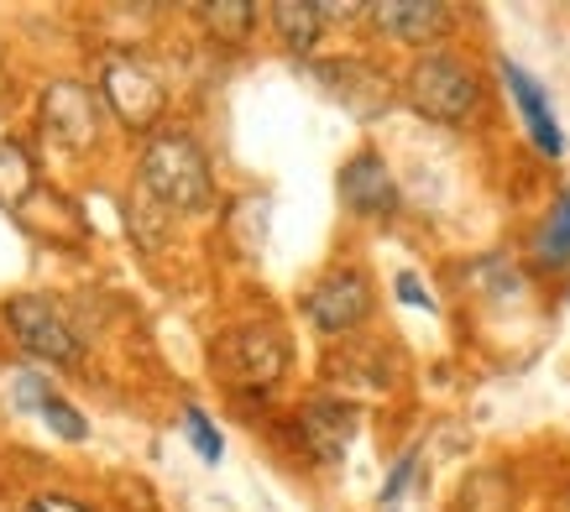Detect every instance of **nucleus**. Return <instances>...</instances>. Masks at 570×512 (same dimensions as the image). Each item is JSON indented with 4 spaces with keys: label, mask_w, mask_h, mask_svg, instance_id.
I'll use <instances>...</instances> for the list:
<instances>
[{
    "label": "nucleus",
    "mask_w": 570,
    "mask_h": 512,
    "mask_svg": "<svg viewBox=\"0 0 570 512\" xmlns=\"http://www.w3.org/2000/svg\"><path fill=\"white\" fill-rule=\"evenodd\" d=\"M141 178L153 188V199L163 209H184V215H199V209L215 205V178H209V157L205 147L189 137V131H163V137L147 141V157H141Z\"/></svg>",
    "instance_id": "1"
},
{
    "label": "nucleus",
    "mask_w": 570,
    "mask_h": 512,
    "mask_svg": "<svg viewBox=\"0 0 570 512\" xmlns=\"http://www.w3.org/2000/svg\"><path fill=\"white\" fill-rule=\"evenodd\" d=\"M409 105H414L419 116L455 126V120L476 116L482 85H476V73H471L461 58H450V52H424L414 69H409Z\"/></svg>",
    "instance_id": "2"
},
{
    "label": "nucleus",
    "mask_w": 570,
    "mask_h": 512,
    "mask_svg": "<svg viewBox=\"0 0 570 512\" xmlns=\"http://www.w3.org/2000/svg\"><path fill=\"white\" fill-rule=\"evenodd\" d=\"M215 366L230 387H273L288 372V341L273 325H242L215 345Z\"/></svg>",
    "instance_id": "3"
},
{
    "label": "nucleus",
    "mask_w": 570,
    "mask_h": 512,
    "mask_svg": "<svg viewBox=\"0 0 570 512\" xmlns=\"http://www.w3.org/2000/svg\"><path fill=\"white\" fill-rule=\"evenodd\" d=\"M105 100L110 110L126 120V126H153L163 116V105H168V85H163V73L137 58V52H116L110 63H105Z\"/></svg>",
    "instance_id": "4"
},
{
    "label": "nucleus",
    "mask_w": 570,
    "mask_h": 512,
    "mask_svg": "<svg viewBox=\"0 0 570 512\" xmlns=\"http://www.w3.org/2000/svg\"><path fill=\"white\" fill-rule=\"evenodd\" d=\"M304 314H309V325L320 335H351L372 314V283L356 267H335V273H325L309 288Z\"/></svg>",
    "instance_id": "5"
},
{
    "label": "nucleus",
    "mask_w": 570,
    "mask_h": 512,
    "mask_svg": "<svg viewBox=\"0 0 570 512\" xmlns=\"http://www.w3.org/2000/svg\"><path fill=\"white\" fill-rule=\"evenodd\" d=\"M6 319H11L17 341L27 345L37 361H58V366L79 361V341H73V329L63 325V314H58L48 298L21 293V298H11V304H6Z\"/></svg>",
    "instance_id": "6"
},
{
    "label": "nucleus",
    "mask_w": 570,
    "mask_h": 512,
    "mask_svg": "<svg viewBox=\"0 0 570 512\" xmlns=\"http://www.w3.org/2000/svg\"><path fill=\"white\" fill-rule=\"evenodd\" d=\"M42 126L63 147H89L100 137V105L89 95V85H73V79H58V85L42 95Z\"/></svg>",
    "instance_id": "7"
},
{
    "label": "nucleus",
    "mask_w": 570,
    "mask_h": 512,
    "mask_svg": "<svg viewBox=\"0 0 570 512\" xmlns=\"http://www.w3.org/2000/svg\"><path fill=\"white\" fill-rule=\"evenodd\" d=\"M341 199L351 215H387L397 205V184L377 152H356L341 168Z\"/></svg>",
    "instance_id": "8"
},
{
    "label": "nucleus",
    "mask_w": 570,
    "mask_h": 512,
    "mask_svg": "<svg viewBox=\"0 0 570 512\" xmlns=\"http://www.w3.org/2000/svg\"><path fill=\"white\" fill-rule=\"evenodd\" d=\"M314 73H320V85L346 105L351 116H362V120H377L382 110H387V100H393L387 79L372 73V69H362V63H320Z\"/></svg>",
    "instance_id": "9"
},
{
    "label": "nucleus",
    "mask_w": 570,
    "mask_h": 512,
    "mask_svg": "<svg viewBox=\"0 0 570 512\" xmlns=\"http://www.w3.org/2000/svg\"><path fill=\"white\" fill-rule=\"evenodd\" d=\"M366 17L393 42H434V37L445 32L450 11L445 6H430V0H382V6H366Z\"/></svg>",
    "instance_id": "10"
},
{
    "label": "nucleus",
    "mask_w": 570,
    "mask_h": 512,
    "mask_svg": "<svg viewBox=\"0 0 570 512\" xmlns=\"http://www.w3.org/2000/svg\"><path fill=\"white\" fill-rule=\"evenodd\" d=\"M298 434L314 450V461H341L346 455L351 434H356V413L346 403H330V397H314L298 408Z\"/></svg>",
    "instance_id": "11"
},
{
    "label": "nucleus",
    "mask_w": 570,
    "mask_h": 512,
    "mask_svg": "<svg viewBox=\"0 0 570 512\" xmlns=\"http://www.w3.org/2000/svg\"><path fill=\"white\" fill-rule=\"evenodd\" d=\"M502 85L519 100V116H523V126H529V137H534L539 152L544 157L566 152V137H560V126H554V110H550V100H544V89H539L519 63H508V58H502Z\"/></svg>",
    "instance_id": "12"
},
{
    "label": "nucleus",
    "mask_w": 570,
    "mask_h": 512,
    "mask_svg": "<svg viewBox=\"0 0 570 512\" xmlns=\"http://www.w3.org/2000/svg\"><path fill=\"white\" fill-rule=\"evenodd\" d=\"M273 21H277V37H283L288 52H314L320 37H325V11H320V6H304V0H277Z\"/></svg>",
    "instance_id": "13"
},
{
    "label": "nucleus",
    "mask_w": 570,
    "mask_h": 512,
    "mask_svg": "<svg viewBox=\"0 0 570 512\" xmlns=\"http://www.w3.org/2000/svg\"><path fill=\"white\" fill-rule=\"evenodd\" d=\"M539 262H550V267H566L570 262V194H560L550 220L539 225Z\"/></svg>",
    "instance_id": "14"
},
{
    "label": "nucleus",
    "mask_w": 570,
    "mask_h": 512,
    "mask_svg": "<svg viewBox=\"0 0 570 512\" xmlns=\"http://www.w3.org/2000/svg\"><path fill=\"white\" fill-rule=\"evenodd\" d=\"M199 21H205L215 37L225 42H242L252 32V21H257V6H246V0H220V6H199Z\"/></svg>",
    "instance_id": "15"
},
{
    "label": "nucleus",
    "mask_w": 570,
    "mask_h": 512,
    "mask_svg": "<svg viewBox=\"0 0 570 512\" xmlns=\"http://www.w3.org/2000/svg\"><path fill=\"white\" fill-rule=\"evenodd\" d=\"M37 173H32V157L21 147H0V205H21L32 194Z\"/></svg>",
    "instance_id": "16"
},
{
    "label": "nucleus",
    "mask_w": 570,
    "mask_h": 512,
    "mask_svg": "<svg viewBox=\"0 0 570 512\" xmlns=\"http://www.w3.org/2000/svg\"><path fill=\"white\" fill-rule=\"evenodd\" d=\"M42 424L52 429V434H58V440H85L89 429H85V419H79V413L69 408V403H63V397L52 393L48 397V408H42Z\"/></svg>",
    "instance_id": "17"
},
{
    "label": "nucleus",
    "mask_w": 570,
    "mask_h": 512,
    "mask_svg": "<svg viewBox=\"0 0 570 512\" xmlns=\"http://www.w3.org/2000/svg\"><path fill=\"white\" fill-rule=\"evenodd\" d=\"M184 424H189V440H194V450L205 455L209 465L220 461V434H215V424H209L199 408H184Z\"/></svg>",
    "instance_id": "18"
},
{
    "label": "nucleus",
    "mask_w": 570,
    "mask_h": 512,
    "mask_svg": "<svg viewBox=\"0 0 570 512\" xmlns=\"http://www.w3.org/2000/svg\"><path fill=\"white\" fill-rule=\"evenodd\" d=\"M48 397H52V387H48V382H42V376H37V372L17 376V403H21V408L42 413V408H48Z\"/></svg>",
    "instance_id": "19"
},
{
    "label": "nucleus",
    "mask_w": 570,
    "mask_h": 512,
    "mask_svg": "<svg viewBox=\"0 0 570 512\" xmlns=\"http://www.w3.org/2000/svg\"><path fill=\"white\" fill-rule=\"evenodd\" d=\"M397 298H403V304H414V308H434V298H430L424 288H419V277H414V273L397 277Z\"/></svg>",
    "instance_id": "20"
},
{
    "label": "nucleus",
    "mask_w": 570,
    "mask_h": 512,
    "mask_svg": "<svg viewBox=\"0 0 570 512\" xmlns=\"http://www.w3.org/2000/svg\"><path fill=\"white\" fill-rule=\"evenodd\" d=\"M409 471H414V455H403V461L387 471V486H382V496L393 502V496H403V481H409Z\"/></svg>",
    "instance_id": "21"
},
{
    "label": "nucleus",
    "mask_w": 570,
    "mask_h": 512,
    "mask_svg": "<svg viewBox=\"0 0 570 512\" xmlns=\"http://www.w3.org/2000/svg\"><path fill=\"white\" fill-rule=\"evenodd\" d=\"M27 512H85V508L69 502V496H37V502H27Z\"/></svg>",
    "instance_id": "22"
},
{
    "label": "nucleus",
    "mask_w": 570,
    "mask_h": 512,
    "mask_svg": "<svg viewBox=\"0 0 570 512\" xmlns=\"http://www.w3.org/2000/svg\"><path fill=\"white\" fill-rule=\"evenodd\" d=\"M6 95H11V85H6V63H0V105H6Z\"/></svg>",
    "instance_id": "23"
}]
</instances>
